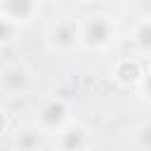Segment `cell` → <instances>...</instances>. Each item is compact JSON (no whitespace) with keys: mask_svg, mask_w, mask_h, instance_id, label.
<instances>
[{"mask_svg":"<svg viewBox=\"0 0 151 151\" xmlns=\"http://www.w3.org/2000/svg\"><path fill=\"white\" fill-rule=\"evenodd\" d=\"M80 47L92 52H106L118 42V21L106 12H92L80 17Z\"/></svg>","mask_w":151,"mask_h":151,"instance_id":"cell-1","label":"cell"},{"mask_svg":"<svg viewBox=\"0 0 151 151\" xmlns=\"http://www.w3.org/2000/svg\"><path fill=\"white\" fill-rule=\"evenodd\" d=\"M83 21L76 14H59L45 28V45L54 54H71L80 47Z\"/></svg>","mask_w":151,"mask_h":151,"instance_id":"cell-2","label":"cell"},{"mask_svg":"<svg viewBox=\"0 0 151 151\" xmlns=\"http://www.w3.org/2000/svg\"><path fill=\"white\" fill-rule=\"evenodd\" d=\"M71 104L64 97H47L40 101L33 116V125L45 137H57L71 123Z\"/></svg>","mask_w":151,"mask_h":151,"instance_id":"cell-3","label":"cell"},{"mask_svg":"<svg viewBox=\"0 0 151 151\" xmlns=\"http://www.w3.org/2000/svg\"><path fill=\"white\" fill-rule=\"evenodd\" d=\"M33 87V71L26 61H7L0 71V94L7 99L24 97Z\"/></svg>","mask_w":151,"mask_h":151,"instance_id":"cell-4","label":"cell"},{"mask_svg":"<svg viewBox=\"0 0 151 151\" xmlns=\"http://www.w3.org/2000/svg\"><path fill=\"white\" fill-rule=\"evenodd\" d=\"M92 144H94V134L80 120H71L57 137H52L54 151H90Z\"/></svg>","mask_w":151,"mask_h":151,"instance_id":"cell-5","label":"cell"},{"mask_svg":"<svg viewBox=\"0 0 151 151\" xmlns=\"http://www.w3.org/2000/svg\"><path fill=\"white\" fill-rule=\"evenodd\" d=\"M144 73H146V66L134 54L118 57L111 66V80L123 90H139V85L144 80Z\"/></svg>","mask_w":151,"mask_h":151,"instance_id":"cell-6","label":"cell"},{"mask_svg":"<svg viewBox=\"0 0 151 151\" xmlns=\"http://www.w3.org/2000/svg\"><path fill=\"white\" fill-rule=\"evenodd\" d=\"M38 12H40L38 0H0V14L19 26L33 21L38 17Z\"/></svg>","mask_w":151,"mask_h":151,"instance_id":"cell-7","label":"cell"},{"mask_svg":"<svg viewBox=\"0 0 151 151\" xmlns=\"http://www.w3.org/2000/svg\"><path fill=\"white\" fill-rule=\"evenodd\" d=\"M130 42L134 47V57H151V14L139 17L132 24Z\"/></svg>","mask_w":151,"mask_h":151,"instance_id":"cell-8","label":"cell"},{"mask_svg":"<svg viewBox=\"0 0 151 151\" xmlns=\"http://www.w3.org/2000/svg\"><path fill=\"white\" fill-rule=\"evenodd\" d=\"M19 35H21V26L0 14V50L14 45V42L19 40Z\"/></svg>","mask_w":151,"mask_h":151,"instance_id":"cell-9","label":"cell"},{"mask_svg":"<svg viewBox=\"0 0 151 151\" xmlns=\"http://www.w3.org/2000/svg\"><path fill=\"white\" fill-rule=\"evenodd\" d=\"M134 146L139 151H151V120H144L134 127Z\"/></svg>","mask_w":151,"mask_h":151,"instance_id":"cell-10","label":"cell"},{"mask_svg":"<svg viewBox=\"0 0 151 151\" xmlns=\"http://www.w3.org/2000/svg\"><path fill=\"white\" fill-rule=\"evenodd\" d=\"M139 94H142V99L151 106V64L146 66V73H144V80H142V85H139Z\"/></svg>","mask_w":151,"mask_h":151,"instance_id":"cell-11","label":"cell"},{"mask_svg":"<svg viewBox=\"0 0 151 151\" xmlns=\"http://www.w3.org/2000/svg\"><path fill=\"white\" fill-rule=\"evenodd\" d=\"M9 130H12V118H9V113L0 106V139H2Z\"/></svg>","mask_w":151,"mask_h":151,"instance_id":"cell-12","label":"cell"},{"mask_svg":"<svg viewBox=\"0 0 151 151\" xmlns=\"http://www.w3.org/2000/svg\"><path fill=\"white\" fill-rule=\"evenodd\" d=\"M2 66H5V61H2V50H0V71H2Z\"/></svg>","mask_w":151,"mask_h":151,"instance_id":"cell-13","label":"cell"},{"mask_svg":"<svg viewBox=\"0 0 151 151\" xmlns=\"http://www.w3.org/2000/svg\"><path fill=\"white\" fill-rule=\"evenodd\" d=\"M33 151H40V149H33Z\"/></svg>","mask_w":151,"mask_h":151,"instance_id":"cell-14","label":"cell"}]
</instances>
